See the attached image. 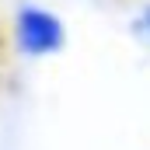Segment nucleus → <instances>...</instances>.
Here are the masks:
<instances>
[{
    "label": "nucleus",
    "instance_id": "obj_1",
    "mask_svg": "<svg viewBox=\"0 0 150 150\" xmlns=\"http://www.w3.org/2000/svg\"><path fill=\"white\" fill-rule=\"evenodd\" d=\"M18 45L28 56H42V52H56L63 45V25L42 11V7H21L18 11Z\"/></svg>",
    "mask_w": 150,
    "mask_h": 150
},
{
    "label": "nucleus",
    "instance_id": "obj_2",
    "mask_svg": "<svg viewBox=\"0 0 150 150\" xmlns=\"http://www.w3.org/2000/svg\"><path fill=\"white\" fill-rule=\"evenodd\" d=\"M143 25H147V32H150V7H147V14H143Z\"/></svg>",
    "mask_w": 150,
    "mask_h": 150
}]
</instances>
